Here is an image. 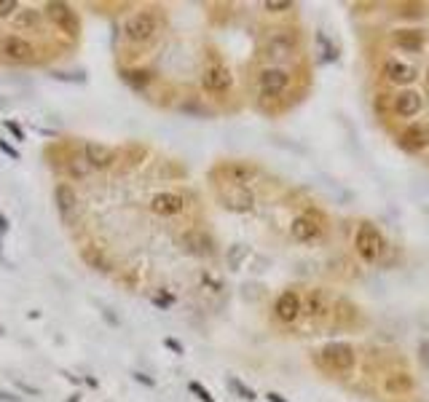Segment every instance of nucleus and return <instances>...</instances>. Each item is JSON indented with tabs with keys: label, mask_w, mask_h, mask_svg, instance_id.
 Segmentation results:
<instances>
[{
	"label": "nucleus",
	"mask_w": 429,
	"mask_h": 402,
	"mask_svg": "<svg viewBox=\"0 0 429 402\" xmlns=\"http://www.w3.org/2000/svg\"><path fill=\"white\" fill-rule=\"evenodd\" d=\"M151 212L158 215V217H175L186 210V196L177 193V190H161L151 199Z\"/></svg>",
	"instance_id": "obj_12"
},
{
	"label": "nucleus",
	"mask_w": 429,
	"mask_h": 402,
	"mask_svg": "<svg viewBox=\"0 0 429 402\" xmlns=\"http://www.w3.org/2000/svg\"><path fill=\"white\" fill-rule=\"evenodd\" d=\"M16 9H19V3H16V0H0V19H9Z\"/></svg>",
	"instance_id": "obj_32"
},
{
	"label": "nucleus",
	"mask_w": 429,
	"mask_h": 402,
	"mask_svg": "<svg viewBox=\"0 0 429 402\" xmlns=\"http://www.w3.org/2000/svg\"><path fill=\"white\" fill-rule=\"evenodd\" d=\"M308 314L322 319L325 314H330V295L325 290H311L308 295Z\"/></svg>",
	"instance_id": "obj_23"
},
{
	"label": "nucleus",
	"mask_w": 429,
	"mask_h": 402,
	"mask_svg": "<svg viewBox=\"0 0 429 402\" xmlns=\"http://www.w3.org/2000/svg\"><path fill=\"white\" fill-rule=\"evenodd\" d=\"M188 389L193 391V394H196V397H198L201 402H215V397H212V394H209V391L204 389V386H201L198 381H191V386H188Z\"/></svg>",
	"instance_id": "obj_31"
},
{
	"label": "nucleus",
	"mask_w": 429,
	"mask_h": 402,
	"mask_svg": "<svg viewBox=\"0 0 429 402\" xmlns=\"http://www.w3.org/2000/svg\"><path fill=\"white\" fill-rule=\"evenodd\" d=\"M384 78L389 83H395V86H405L410 81L416 78V70L405 62H400V59H386L384 62Z\"/></svg>",
	"instance_id": "obj_17"
},
{
	"label": "nucleus",
	"mask_w": 429,
	"mask_h": 402,
	"mask_svg": "<svg viewBox=\"0 0 429 402\" xmlns=\"http://www.w3.org/2000/svg\"><path fill=\"white\" fill-rule=\"evenodd\" d=\"M298 51V33L296 30H271L261 43V56L266 62H271L276 67V62H285Z\"/></svg>",
	"instance_id": "obj_3"
},
{
	"label": "nucleus",
	"mask_w": 429,
	"mask_h": 402,
	"mask_svg": "<svg viewBox=\"0 0 429 402\" xmlns=\"http://www.w3.org/2000/svg\"><path fill=\"white\" fill-rule=\"evenodd\" d=\"M392 110H395V115H400V118H413V115H418L421 113V94H416V91H400L395 100H392Z\"/></svg>",
	"instance_id": "obj_16"
},
{
	"label": "nucleus",
	"mask_w": 429,
	"mask_h": 402,
	"mask_svg": "<svg viewBox=\"0 0 429 402\" xmlns=\"http://www.w3.org/2000/svg\"><path fill=\"white\" fill-rule=\"evenodd\" d=\"M81 257H84V263L86 266H91L94 271H102V274H111V260H108V255L99 249V247H84V252H81Z\"/></svg>",
	"instance_id": "obj_22"
},
{
	"label": "nucleus",
	"mask_w": 429,
	"mask_h": 402,
	"mask_svg": "<svg viewBox=\"0 0 429 402\" xmlns=\"http://www.w3.org/2000/svg\"><path fill=\"white\" fill-rule=\"evenodd\" d=\"M134 381H140V383H145V386H153V381L148 378L145 373H134Z\"/></svg>",
	"instance_id": "obj_38"
},
{
	"label": "nucleus",
	"mask_w": 429,
	"mask_h": 402,
	"mask_svg": "<svg viewBox=\"0 0 429 402\" xmlns=\"http://www.w3.org/2000/svg\"><path fill=\"white\" fill-rule=\"evenodd\" d=\"M263 9L268 14H282V11H290V9H293V3H290V0H266Z\"/></svg>",
	"instance_id": "obj_29"
},
{
	"label": "nucleus",
	"mask_w": 429,
	"mask_h": 402,
	"mask_svg": "<svg viewBox=\"0 0 429 402\" xmlns=\"http://www.w3.org/2000/svg\"><path fill=\"white\" fill-rule=\"evenodd\" d=\"M164 346H166V349H172V351H175V354H183V346H180V344H177L175 338H166V341H164Z\"/></svg>",
	"instance_id": "obj_37"
},
{
	"label": "nucleus",
	"mask_w": 429,
	"mask_h": 402,
	"mask_svg": "<svg viewBox=\"0 0 429 402\" xmlns=\"http://www.w3.org/2000/svg\"><path fill=\"white\" fill-rule=\"evenodd\" d=\"M322 234H325V220H322V215L311 212V210L293 217V223H290V236H293V242H298V244L317 242Z\"/></svg>",
	"instance_id": "obj_5"
},
{
	"label": "nucleus",
	"mask_w": 429,
	"mask_h": 402,
	"mask_svg": "<svg viewBox=\"0 0 429 402\" xmlns=\"http://www.w3.org/2000/svg\"><path fill=\"white\" fill-rule=\"evenodd\" d=\"M221 199L226 210H233V212H250L255 207V196L250 188H242V185H228L226 190H221Z\"/></svg>",
	"instance_id": "obj_14"
},
{
	"label": "nucleus",
	"mask_w": 429,
	"mask_h": 402,
	"mask_svg": "<svg viewBox=\"0 0 429 402\" xmlns=\"http://www.w3.org/2000/svg\"><path fill=\"white\" fill-rule=\"evenodd\" d=\"M183 244H186V249L191 252V255H212L215 249V242H212V236L204 234V231H191V234L183 239Z\"/></svg>",
	"instance_id": "obj_19"
},
{
	"label": "nucleus",
	"mask_w": 429,
	"mask_h": 402,
	"mask_svg": "<svg viewBox=\"0 0 429 402\" xmlns=\"http://www.w3.org/2000/svg\"><path fill=\"white\" fill-rule=\"evenodd\" d=\"M123 78L132 83L134 89H143L151 83V73H145V70H123Z\"/></svg>",
	"instance_id": "obj_27"
},
{
	"label": "nucleus",
	"mask_w": 429,
	"mask_h": 402,
	"mask_svg": "<svg viewBox=\"0 0 429 402\" xmlns=\"http://www.w3.org/2000/svg\"><path fill=\"white\" fill-rule=\"evenodd\" d=\"M287 86H290V73H287L285 67L268 65L258 73V91H261V97H266V100L282 97L287 91Z\"/></svg>",
	"instance_id": "obj_7"
},
{
	"label": "nucleus",
	"mask_w": 429,
	"mask_h": 402,
	"mask_svg": "<svg viewBox=\"0 0 429 402\" xmlns=\"http://www.w3.org/2000/svg\"><path fill=\"white\" fill-rule=\"evenodd\" d=\"M418 359H421V365L429 370V341H421V344H418Z\"/></svg>",
	"instance_id": "obj_34"
},
{
	"label": "nucleus",
	"mask_w": 429,
	"mask_h": 402,
	"mask_svg": "<svg viewBox=\"0 0 429 402\" xmlns=\"http://www.w3.org/2000/svg\"><path fill=\"white\" fill-rule=\"evenodd\" d=\"M0 150H3L6 156H11L14 161H19V150H16V148H14V145H9L6 140H0Z\"/></svg>",
	"instance_id": "obj_35"
},
{
	"label": "nucleus",
	"mask_w": 429,
	"mask_h": 402,
	"mask_svg": "<svg viewBox=\"0 0 429 402\" xmlns=\"http://www.w3.org/2000/svg\"><path fill=\"white\" fill-rule=\"evenodd\" d=\"M41 14L35 9H24V11L16 14V27H30V30H38L41 27Z\"/></svg>",
	"instance_id": "obj_25"
},
{
	"label": "nucleus",
	"mask_w": 429,
	"mask_h": 402,
	"mask_svg": "<svg viewBox=\"0 0 429 402\" xmlns=\"http://www.w3.org/2000/svg\"><path fill=\"white\" fill-rule=\"evenodd\" d=\"M6 231H9V220L0 215V234H6Z\"/></svg>",
	"instance_id": "obj_40"
},
{
	"label": "nucleus",
	"mask_w": 429,
	"mask_h": 402,
	"mask_svg": "<svg viewBox=\"0 0 429 402\" xmlns=\"http://www.w3.org/2000/svg\"><path fill=\"white\" fill-rule=\"evenodd\" d=\"M301 311H303V301L296 290H285L274 303V316L282 324H293L301 319Z\"/></svg>",
	"instance_id": "obj_13"
},
{
	"label": "nucleus",
	"mask_w": 429,
	"mask_h": 402,
	"mask_svg": "<svg viewBox=\"0 0 429 402\" xmlns=\"http://www.w3.org/2000/svg\"><path fill=\"white\" fill-rule=\"evenodd\" d=\"M354 252L360 255V260L365 263H378L386 252V236L381 234V228L370 220H363L357 234H354Z\"/></svg>",
	"instance_id": "obj_2"
},
{
	"label": "nucleus",
	"mask_w": 429,
	"mask_h": 402,
	"mask_svg": "<svg viewBox=\"0 0 429 402\" xmlns=\"http://www.w3.org/2000/svg\"><path fill=\"white\" fill-rule=\"evenodd\" d=\"M0 56L11 65H24L35 59V46L22 35H0Z\"/></svg>",
	"instance_id": "obj_8"
},
{
	"label": "nucleus",
	"mask_w": 429,
	"mask_h": 402,
	"mask_svg": "<svg viewBox=\"0 0 429 402\" xmlns=\"http://www.w3.org/2000/svg\"><path fill=\"white\" fill-rule=\"evenodd\" d=\"M228 386H231V389L236 391V394H239L242 400H250V402L255 400V391L250 389L247 383H242V381H239V378H228Z\"/></svg>",
	"instance_id": "obj_28"
},
{
	"label": "nucleus",
	"mask_w": 429,
	"mask_h": 402,
	"mask_svg": "<svg viewBox=\"0 0 429 402\" xmlns=\"http://www.w3.org/2000/svg\"><path fill=\"white\" fill-rule=\"evenodd\" d=\"M266 397H268V402H287L285 397H282V394H276V391H268Z\"/></svg>",
	"instance_id": "obj_39"
},
{
	"label": "nucleus",
	"mask_w": 429,
	"mask_h": 402,
	"mask_svg": "<svg viewBox=\"0 0 429 402\" xmlns=\"http://www.w3.org/2000/svg\"><path fill=\"white\" fill-rule=\"evenodd\" d=\"M54 204L56 212L62 217L65 225H73L81 215V201H78V193L70 182H56L54 185Z\"/></svg>",
	"instance_id": "obj_9"
},
{
	"label": "nucleus",
	"mask_w": 429,
	"mask_h": 402,
	"mask_svg": "<svg viewBox=\"0 0 429 402\" xmlns=\"http://www.w3.org/2000/svg\"><path fill=\"white\" fill-rule=\"evenodd\" d=\"M392 43L405 48V51H421L424 43H427V38H424V33L416 30V27H405V30H395V33H392Z\"/></svg>",
	"instance_id": "obj_18"
},
{
	"label": "nucleus",
	"mask_w": 429,
	"mask_h": 402,
	"mask_svg": "<svg viewBox=\"0 0 429 402\" xmlns=\"http://www.w3.org/2000/svg\"><path fill=\"white\" fill-rule=\"evenodd\" d=\"M153 303H156V306H161V309H169V306L175 303V298H172V295H166L164 290H158L153 295Z\"/></svg>",
	"instance_id": "obj_33"
},
{
	"label": "nucleus",
	"mask_w": 429,
	"mask_h": 402,
	"mask_svg": "<svg viewBox=\"0 0 429 402\" xmlns=\"http://www.w3.org/2000/svg\"><path fill=\"white\" fill-rule=\"evenodd\" d=\"M44 16L54 24V27H59V30L67 33V35H78V30H81L76 11H73L67 3H46Z\"/></svg>",
	"instance_id": "obj_11"
},
{
	"label": "nucleus",
	"mask_w": 429,
	"mask_h": 402,
	"mask_svg": "<svg viewBox=\"0 0 429 402\" xmlns=\"http://www.w3.org/2000/svg\"><path fill=\"white\" fill-rule=\"evenodd\" d=\"M0 335H3V330H0Z\"/></svg>",
	"instance_id": "obj_42"
},
{
	"label": "nucleus",
	"mask_w": 429,
	"mask_h": 402,
	"mask_svg": "<svg viewBox=\"0 0 429 402\" xmlns=\"http://www.w3.org/2000/svg\"><path fill=\"white\" fill-rule=\"evenodd\" d=\"M400 145L410 150V153H418L429 145V126L427 123H410L405 132L400 134Z\"/></svg>",
	"instance_id": "obj_15"
},
{
	"label": "nucleus",
	"mask_w": 429,
	"mask_h": 402,
	"mask_svg": "<svg viewBox=\"0 0 429 402\" xmlns=\"http://www.w3.org/2000/svg\"><path fill=\"white\" fill-rule=\"evenodd\" d=\"M427 89H429V67H427Z\"/></svg>",
	"instance_id": "obj_41"
},
{
	"label": "nucleus",
	"mask_w": 429,
	"mask_h": 402,
	"mask_svg": "<svg viewBox=\"0 0 429 402\" xmlns=\"http://www.w3.org/2000/svg\"><path fill=\"white\" fill-rule=\"evenodd\" d=\"M223 172H226V177H228V185H242V188H247V182L255 177V167L242 164V161H231V164H226Z\"/></svg>",
	"instance_id": "obj_20"
},
{
	"label": "nucleus",
	"mask_w": 429,
	"mask_h": 402,
	"mask_svg": "<svg viewBox=\"0 0 429 402\" xmlns=\"http://www.w3.org/2000/svg\"><path fill=\"white\" fill-rule=\"evenodd\" d=\"M81 153H84V158L89 161L91 172H105V169H111L118 164V150L111 145H105V143L86 140V143L81 145Z\"/></svg>",
	"instance_id": "obj_10"
},
{
	"label": "nucleus",
	"mask_w": 429,
	"mask_h": 402,
	"mask_svg": "<svg viewBox=\"0 0 429 402\" xmlns=\"http://www.w3.org/2000/svg\"><path fill=\"white\" fill-rule=\"evenodd\" d=\"M231 67L226 65L223 59H218V56H212L204 65V70H201V89L209 91V94H226V91H231Z\"/></svg>",
	"instance_id": "obj_4"
},
{
	"label": "nucleus",
	"mask_w": 429,
	"mask_h": 402,
	"mask_svg": "<svg viewBox=\"0 0 429 402\" xmlns=\"http://www.w3.org/2000/svg\"><path fill=\"white\" fill-rule=\"evenodd\" d=\"M410 389H413V378L408 373H392L386 378V391L389 394H408Z\"/></svg>",
	"instance_id": "obj_24"
},
{
	"label": "nucleus",
	"mask_w": 429,
	"mask_h": 402,
	"mask_svg": "<svg viewBox=\"0 0 429 402\" xmlns=\"http://www.w3.org/2000/svg\"><path fill=\"white\" fill-rule=\"evenodd\" d=\"M158 14L153 9H143V11H134L129 14L121 24V35L126 43H134V46H145L151 43L156 35H158Z\"/></svg>",
	"instance_id": "obj_1"
},
{
	"label": "nucleus",
	"mask_w": 429,
	"mask_h": 402,
	"mask_svg": "<svg viewBox=\"0 0 429 402\" xmlns=\"http://www.w3.org/2000/svg\"><path fill=\"white\" fill-rule=\"evenodd\" d=\"M65 175L70 180H76V182H81V180H86L89 175H91V167H89V161L84 158V153H70V156H67Z\"/></svg>",
	"instance_id": "obj_21"
},
{
	"label": "nucleus",
	"mask_w": 429,
	"mask_h": 402,
	"mask_svg": "<svg viewBox=\"0 0 429 402\" xmlns=\"http://www.w3.org/2000/svg\"><path fill=\"white\" fill-rule=\"evenodd\" d=\"M319 357H322V365L333 373H349L354 368V346L352 344H346V341H333L328 346L319 351Z\"/></svg>",
	"instance_id": "obj_6"
},
{
	"label": "nucleus",
	"mask_w": 429,
	"mask_h": 402,
	"mask_svg": "<svg viewBox=\"0 0 429 402\" xmlns=\"http://www.w3.org/2000/svg\"><path fill=\"white\" fill-rule=\"evenodd\" d=\"M247 255H250V247H244V244L228 247V255H226V260H228V268H231V271H239V268H242V260Z\"/></svg>",
	"instance_id": "obj_26"
},
{
	"label": "nucleus",
	"mask_w": 429,
	"mask_h": 402,
	"mask_svg": "<svg viewBox=\"0 0 429 402\" xmlns=\"http://www.w3.org/2000/svg\"><path fill=\"white\" fill-rule=\"evenodd\" d=\"M317 41H319V46H322V51H325V56H322V59H325V62H333V59L338 56V54H335V48L328 43V38H325L322 33H317Z\"/></svg>",
	"instance_id": "obj_30"
},
{
	"label": "nucleus",
	"mask_w": 429,
	"mask_h": 402,
	"mask_svg": "<svg viewBox=\"0 0 429 402\" xmlns=\"http://www.w3.org/2000/svg\"><path fill=\"white\" fill-rule=\"evenodd\" d=\"M6 129H9V132H11L14 137H16V140H24V132H22V126H19V123L6 121Z\"/></svg>",
	"instance_id": "obj_36"
}]
</instances>
